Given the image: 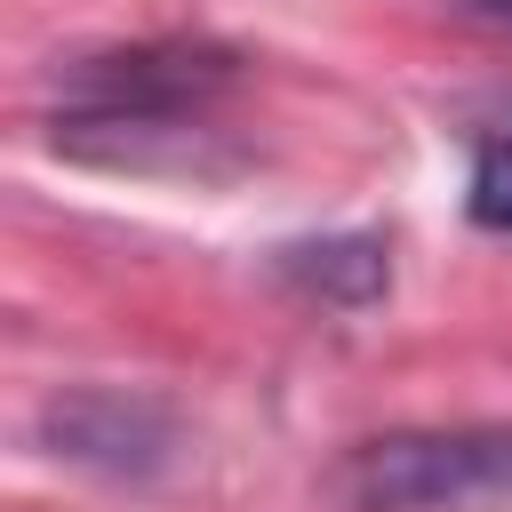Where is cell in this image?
<instances>
[{
    "label": "cell",
    "instance_id": "cell-1",
    "mask_svg": "<svg viewBox=\"0 0 512 512\" xmlns=\"http://www.w3.org/2000/svg\"><path fill=\"white\" fill-rule=\"evenodd\" d=\"M240 88L224 40H128L56 72V152L96 168H208L216 104Z\"/></svg>",
    "mask_w": 512,
    "mask_h": 512
},
{
    "label": "cell",
    "instance_id": "cell-2",
    "mask_svg": "<svg viewBox=\"0 0 512 512\" xmlns=\"http://www.w3.org/2000/svg\"><path fill=\"white\" fill-rule=\"evenodd\" d=\"M352 512H504L512 504V424H408L376 432L336 464Z\"/></svg>",
    "mask_w": 512,
    "mask_h": 512
},
{
    "label": "cell",
    "instance_id": "cell-3",
    "mask_svg": "<svg viewBox=\"0 0 512 512\" xmlns=\"http://www.w3.org/2000/svg\"><path fill=\"white\" fill-rule=\"evenodd\" d=\"M40 448L96 480H152L176 464V408L128 384H64L40 400Z\"/></svg>",
    "mask_w": 512,
    "mask_h": 512
},
{
    "label": "cell",
    "instance_id": "cell-4",
    "mask_svg": "<svg viewBox=\"0 0 512 512\" xmlns=\"http://www.w3.org/2000/svg\"><path fill=\"white\" fill-rule=\"evenodd\" d=\"M272 280L320 312H360L392 288V248L384 232H320V240H288L272 248Z\"/></svg>",
    "mask_w": 512,
    "mask_h": 512
},
{
    "label": "cell",
    "instance_id": "cell-5",
    "mask_svg": "<svg viewBox=\"0 0 512 512\" xmlns=\"http://www.w3.org/2000/svg\"><path fill=\"white\" fill-rule=\"evenodd\" d=\"M464 216L480 232H512V136H480L472 184H464Z\"/></svg>",
    "mask_w": 512,
    "mask_h": 512
},
{
    "label": "cell",
    "instance_id": "cell-6",
    "mask_svg": "<svg viewBox=\"0 0 512 512\" xmlns=\"http://www.w3.org/2000/svg\"><path fill=\"white\" fill-rule=\"evenodd\" d=\"M464 16H480V24H512V0H456Z\"/></svg>",
    "mask_w": 512,
    "mask_h": 512
},
{
    "label": "cell",
    "instance_id": "cell-7",
    "mask_svg": "<svg viewBox=\"0 0 512 512\" xmlns=\"http://www.w3.org/2000/svg\"><path fill=\"white\" fill-rule=\"evenodd\" d=\"M496 136H512V104H504V112H496Z\"/></svg>",
    "mask_w": 512,
    "mask_h": 512
}]
</instances>
